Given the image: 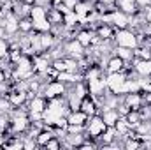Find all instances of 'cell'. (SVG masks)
<instances>
[{
  "instance_id": "1",
  "label": "cell",
  "mask_w": 151,
  "mask_h": 150,
  "mask_svg": "<svg viewBox=\"0 0 151 150\" xmlns=\"http://www.w3.org/2000/svg\"><path fill=\"white\" fill-rule=\"evenodd\" d=\"M65 92H67V85H63L58 79L46 81L42 85V88H40V95H44L47 101L56 99V97H65Z\"/></svg>"
},
{
  "instance_id": "2",
  "label": "cell",
  "mask_w": 151,
  "mask_h": 150,
  "mask_svg": "<svg viewBox=\"0 0 151 150\" xmlns=\"http://www.w3.org/2000/svg\"><path fill=\"white\" fill-rule=\"evenodd\" d=\"M114 44L116 46H125V48H137V36L134 30L130 28H121V30H116V36H114Z\"/></svg>"
},
{
  "instance_id": "3",
  "label": "cell",
  "mask_w": 151,
  "mask_h": 150,
  "mask_svg": "<svg viewBox=\"0 0 151 150\" xmlns=\"http://www.w3.org/2000/svg\"><path fill=\"white\" fill-rule=\"evenodd\" d=\"M106 122H104V118L100 117V113H97V115H93V117H90L88 118V122H86V136H91V138H97L99 140V136L106 131Z\"/></svg>"
},
{
  "instance_id": "4",
  "label": "cell",
  "mask_w": 151,
  "mask_h": 150,
  "mask_svg": "<svg viewBox=\"0 0 151 150\" xmlns=\"http://www.w3.org/2000/svg\"><path fill=\"white\" fill-rule=\"evenodd\" d=\"M63 48H65V55L67 57H72V58H81L84 55V46L77 41V39H69L63 42Z\"/></svg>"
},
{
  "instance_id": "5",
  "label": "cell",
  "mask_w": 151,
  "mask_h": 150,
  "mask_svg": "<svg viewBox=\"0 0 151 150\" xmlns=\"http://www.w3.org/2000/svg\"><path fill=\"white\" fill-rule=\"evenodd\" d=\"M95 34L102 41H109V42H114V36H116V28H114L111 23H99L95 27Z\"/></svg>"
},
{
  "instance_id": "6",
  "label": "cell",
  "mask_w": 151,
  "mask_h": 150,
  "mask_svg": "<svg viewBox=\"0 0 151 150\" xmlns=\"http://www.w3.org/2000/svg\"><path fill=\"white\" fill-rule=\"evenodd\" d=\"M123 103H127L132 110H139L144 104L141 90L139 92H127V94H123Z\"/></svg>"
},
{
  "instance_id": "7",
  "label": "cell",
  "mask_w": 151,
  "mask_h": 150,
  "mask_svg": "<svg viewBox=\"0 0 151 150\" xmlns=\"http://www.w3.org/2000/svg\"><path fill=\"white\" fill-rule=\"evenodd\" d=\"M81 110L86 113L88 117H93V115H97L99 113V104H97V101L93 99V95H84L83 97V101H81Z\"/></svg>"
},
{
  "instance_id": "8",
  "label": "cell",
  "mask_w": 151,
  "mask_h": 150,
  "mask_svg": "<svg viewBox=\"0 0 151 150\" xmlns=\"http://www.w3.org/2000/svg\"><path fill=\"white\" fill-rule=\"evenodd\" d=\"M2 23H4L7 36H16L19 32V18H16L14 14H9L5 20H2Z\"/></svg>"
},
{
  "instance_id": "9",
  "label": "cell",
  "mask_w": 151,
  "mask_h": 150,
  "mask_svg": "<svg viewBox=\"0 0 151 150\" xmlns=\"http://www.w3.org/2000/svg\"><path fill=\"white\" fill-rule=\"evenodd\" d=\"M111 25H113L116 30L127 28V27H128V14H125L123 11L116 9L113 12V18H111Z\"/></svg>"
},
{
  "instance_id": "10",
  "label": "cell",
  "mask_w": 151,
  "mask_h": 150,
  "mask_svg": "<svg viewBox=\"0 0 151 150\" xmlns=\"http://www.w3.org/2000/svg\"><path fill=\"white\" fill-rule=\"evenodd\" d=\"M123 67H125V60H121L119 57L113 55V57H109V60H107L104 71H106L107 74H111V73H123Z\"/></svg>"
},
{
  "instance_id": "11",
  "label": "cell",
  "mask_w": 151,
  "mask_h": 150,
  "mask_svg": "<svg viewBox=\"0 0 151 150\" xmlns=\"http://www.w3.org/2000/svg\"><path fill=\"white\" fill-rule=\"evenodd\" d=\"M7 99L11 101V104H12L14 108H18V106H23L25 103H28V99H27V92L16 90V88H11V92L7 94Z\"/></svg>"
},
{
  "instance_id": "12",
  "label": "cell",
  "mask_w": 151,
  "mask_h": 150,
  "mask_svg": "<svg viewBox=\"0 0 151 150\" xmlns=\"http://www.w3.org/2000/svg\"><path fill=\"white\" fill-rule=\"evenodd\" d=\"M47 108V99L44 95L37 94L32 101H28V111H39V113H44Z\"/></svg>"
},
{
  "instance_id": "13",
  "label": "cell",
  "mask_w": 151,
  "mask_h": 150,
  "mask_svg": "<svg viewBox=\"0 0 151 150\" xmlns=\"http://www.w3.org/2000/svg\"><path fill=\"white\" fill-rule=\"evenodd\" d=\"M88 118H90V117L83 111V110H74V111L69 113V117H67L69 124H77V125H86Z\"/></svg>"
},
{
  "instance_id": "14",
  "label": "cell",
  "mask_w": 151,
  "mask_h": 150,
  "mask_svg": "<svg viewBox=\"0 0 151 150\" xmlns=\"http://www.w3.org/2000/svg\"><path fill=\"white\" fill-rule=\"evenodd\" d=\"M46 16H47V21H49L51 25H63V14H62L55 5L46 11Z\"/></svg>"
},
{
  "instance_id": "15",
  "label": "cell",
  "mask_w": 151,
  "mask_h": 150,
  "mask_svg": "<svg viewBox=\"0 0 151 150\" xmlns=\"http://www.w3.org/2000/svg\"><path fill=\"white\" fill-rule=\"evenodd\" d=\"M53 136H55V133H53V127H51V125H46V127H44V129L39 133V136L35 138V140H37V145L42 149V147H44V145H46V143H47V141L53 138Z\"/></svg>"
},
{
  "instance_id": "16",
  "label": "cell",
  "mask_w": 151,
  "mask_h": 150,
  "mask_svg": "<svg viewBox=\"0 0 151 150\" xmlns=\"http://www.w3.org/2000/svg\"><path fill=\"white\" fill-rule=\"evenodd\" d=\"M114 55L119 57L125 62H132L134 60V50L132 48H125V46H114Z\"/></svg>"
},
{
  "instance_id": "17",
  "label": "cell",
  "mask_w": 151,
  "mask_h": 150,
  "mask_svg": "<svg viewBox=\"0 0 151 150\" xmlns=\"http://www.w3.org/2000/svg\"><path fill=\"white\" fill-rule=\"evenodd\" d=\"M114 127H116V133H118L121 138H125V136L130 133V129H132V125L128 124V120H127L125 117H119V118H118V122L114 124Z\"/></svg>"
},
{
  "instance_id": "18",
  "label": "cell",
  "mask_w": 151,
  "mask_h": 150,
  "mask_svg": "<svg viewBox=\"0 0 151 150\" xmlns=\"http://www.w3.org/2000/svg\"><path fill=\"white\" fill-rule=\"evenodd\" d=\"M100 117L104 118L106 125H114V124L118 122V118H119V113H118L116 108H111V110H104V111H100Z\"/></svg>"
},
{
  "instance_id": "19",
  "label": "cell",
  "mask_w": 151,
  "mask_h": 150,
  "mask_svg": "<svg viewBox=\"0 0 151 150\" xmlns=\"http://www.w3.org/2000/svg\"><path fill=\"white\" fill-rule=\"evenodd\" d=\"M91 36H93V30H88V28H79L77 30V34H76V39L84 46V48H88L90 44H91Z\"/></svg>"
},
{
  "instance_id": "20",
  "label": "cell",
  "mask_w": 151,
  "mask_h": 150,
  "mask_svg": "<svg viewBox=\"0 0 151 150\" xmlns=\"http://www.w3.org/2000/svg\"><path fill=\"white\" fill-rule=\"evenodd\" d=\"M34 30V20L30 16L19 20V34H30Z\"/></svg>"
},
{
  "instance_id": "21",
  "label": "cell",
  "mask_w": 151,
  "mask_h": 150,
  "mask_svg": "<svg viewBox=\"0 0 151 150\" xmlns=\"http://www.w3.org/2000/svg\"><path fill=\"white\" fill-rule=\"evenodd\" d=\"M125 118L128 120V124H130L132 127H135V125L142 120V118H141V113H139V110H130V111L125 115Z\"/></svg>"
},
{
  "instance_id": "22",
  "label": "cell",
  "mask_w": 151,
  "mask_h": 150,
  "mask_svg": "<svg viewBox=\"0 0 151 150\" xmlns=\"http://www.w3.org/2000/svg\"><path fill=\"white\" fill-rule=\"evenodd\" d=\"M12 110H14V106L11 104V101L7 99V95L0 97V113H4V115H11Z\"/></svg>"
},
{
  "instance_id": "23",
  "label": "cell",
  "mask_w": 151,
  "mask_h": 150,
  "mask_svg": "<svg viewBox=\"0 0 151 150\" xmlns=\"http://www.w3.org/2000/svg\"><path fill=\"white\" fill-rule=\"evenodd\" d=\"M42 149H46V150H60L62 149V140L58 138V136H53Z\"/></svg>"
},
{
  "instance_id": "24",
  "label": "cell",
  "mask_w": 151,
  "mask_h": 150,
  "mask_svg": "<svg viewBox=\"0 0 151 150\" xmlns=\"http://www.w3.org/2000/svg\"><path fill=\"white\" fill-rule=\"evenodd\" d=\"M30 18H32V20L46 18V9L40 7V5H34V7H32V12H30Z\"/></svg>"
},
{
  "instance_id": "25",
  "label": "cell",
  "mask_w": 151,
  "mask_h": 150,
  "mask_svg": "<svg viewBox=\"0 0 151 150\" xmlns=\"http://www.w3.org/2000/svg\"><path fill=\"white\" fill-rule=\"evenodd\" d=\"M37 147H39L37 140H35V138H30V136L25 134V138H23V149L25 150H35Z\"/></svg>"
},
{
  "instance_id": "26",
  "label": "cell",
  "mask_w": 151,
  "mask_h": 150,
  "mask_svg": "<svg viewBox=\"0 0 151 150\" xmlns=\"http://www.w3.org/2000/svg\"><path fill=\"white\" fill-rule=\"evenodd\" d=\"M55 7H56V9H58V11H60L62 14H67V12H70V11H74V9H70L69 5H65L63 2H60V4H56Z\"/></svg>"
},
{
  "instance_id": "27",
  "label": "cell",
  "mask_w": 151,
  "mask_h": 150,
  "mask_svg": "<svg viewBox=\"0 0 151 150\" xmlns=\"http://www.w3.org/2000/svg\"><path fill=\"white\" fill-rule=\"evenodd\" d=\"M137 2V5L142 9V7H148V5H151V0H135Z\"/></svg>"
},
{
  "instance_id": "28",
  "label": "cell",
  "mask_w": 151,
  "mask_h": 150,
  "mask_svg": "<svg viewBox=\"0 0 151 150\" xmlns=\"http://www.w3.org/2000/svg\"><path fill=\"white\" fill-rule=\"evenodd\" d=\"M62 2H63L65 5H69L70 9H74V7H76V4H77L79 0H62Z\"/></svg>"
},
{
  "instance_id": "29",
  "label": "cell",
  "mask_w": 151,
  "mask_h": 150,
  "mask_svg": "<svg viewBox=\"0 0 151 150\" xmlns=\"http://www.w3.org/2000/svg\"><path fill=\"white\" fill-rule=\"evenodd\" d=\"M7 32H5V28H4V25H0V39H7Z\"/></svg>"
},
{
  "instance_id": "30",
  "label": "cell",
  "mask_w": 151,
  "mask_h": 150,
  "mask_svg": "<svg viewBox=\"0 0 151 150\" xmlns=\"http://www.w3.org/2000/svg\"><path fill=\"white\" fill-rule=\"evenodd\" d=\"M0 81H5V73H4L2 67H0Z\"/></svg>"
},
{
  "instance_id": "31",
  "label": "cell",
  "mask_w": 151,
  "mask_h": 150,
  "mask_svg": "<svg viewBox=\"0 0 151 150\" xmlns=\"http://www.w3.org/2000/svg\"><path fill=\"white\" fill-rule=\"evenodd\" d=\"M49 2H51V4H53V5H56V4H60V2H62V0H49Z\"/></svg>"
},
{
  "instance_id": "32",
  "label": "cell",
  "mask_w": 151,
  "mask_h": 150,
  "mask_svg": "<svg viewBox=\"0 0 151 150\" xmlns=\"http://www.w3.org/2000/svg\"><path fill=\"white\" fill-rule=\"evenodd\" d=\"M104 2H107V4H116L118 0H104Z\"/></svg>"
},
{
  "instance_id": "33",
  "label": "cell",
  "mask_w": 151,
  "mask_h": 150,
  "mask_svg": "<svg viewBox=\"0 0 151 150\" xmlns=\"http://www.w3.org/2000/svg\"><path fill=\"white\" fill-rule=\"evenodd\" d=\"M0 2H2V4H5V2H9V0H0Z\"/></svg>"
},
{
  "instance_id": "34",
  "label": "cell",
  "mask_w": 151,
  "mask_h": 150,
  "mask_svg": "<svg viewBox=\"0 0 151 150\" xmlns=\"http://www.w3.org/2000/svg\"><path fill=\"white\" fill-rule=\"evenodd\" d=\"M0 7H2V2H0Z\"/></svg>"
}]
</instances>
